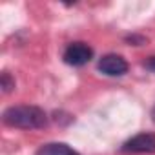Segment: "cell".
<instances>
[{"mask_svg":"<svg viewBox=\"0 0 155 155\" xmlns=\"http://www.w3.org/2000/svg\"><path fill=\"white\" fill-rule=\"evenodd\" d=\"M4 124L11 126V128H20V130H40L46 128L49 119L48 113L38 108V106H11L4 111L2 115Z\"/></svg>","mask_w":155,"mask_h":155,"instance_id":"obj_1","label":"cell"},{"mask_svg":"<svg viewBox=\"0 0 155 155\" xmlns=\"http://www.w3.org/2000/svg\"><path fill=\"white\" fill-rule=\"evenodd\" d=\"M62 58H64V62L68 66L81 68V66L88 64L93 58V48L90 44H86V42H71L64 49Z\"/></svg>","mask_w":155,"mask_h":155,"instance_id":"obj_2","label":"cell"},{"mask_svg":"<svg viewBox=\"0 0 155 155\" xmlns=\"http://www.w3.org/2000/svg\"><path fill=\"white\" fill-rule=\"evenodd\" d=\"M122 153H155V133H137L120 146Z\"/></svg>","mask_w":155,"mask_h":155,"instance_id":"obj_3","label":"cell"},{"mask_svg":"<svg viewBox=\"0 0 155 155\" xmlns=\"http://www.w3.org/2000/svg\"><path fill=\"white\" fill-rule=\"evenodd\" d=\"M128 60L117 53H108L99 60V71L108 77H122L128 73Z\"/></svg>","mask_w":155,"mask_h":155,"instance_id":"obj_4","label":"cell"},{"mask_svg":"<svg viewBox=\"0 0 155 155\" xmlns=\"http://www.w3.org/2000/svg\"><path fill=\"white\" fill-rule=\"evenodd\" d=\"M37 155H81V153L64 142H49L40 146L37 150Z\"/></svg>","mask_w":155,"mask_h":155,"instance_id":"obj_5","label":"cell"},{"mask_svg":"<svg viewBox=\"0 0 155 155\" xmlns=\"http://www.w3.org/2000/svg\"><path fill=\"white\" fill-rule=\"evenodd\" d=\"M0 86H2V91H4V93L13 91V88H15V79H13L8 71H4L2 77H0Z\"/></svg>","mask_w":155,"mask_h":155,"instance_id":"obj_6","label":"cell"},{"mask_svg":"<svg viewBox=\"0 0 155 155\" xmlns=\"http://www.w3.org/2000/svg\"><path fill=\"white\" fill-rule=\"evenodd\" d=\"M126 40H128V42H133V46H140V44L146 42V38H144V37H139V35H128Z\"/></svg>","mask_w":155,"mask_h":155,"instance_id":"obj_7","label":"cell"},{"mask_svg":"<svg viewBox=\"0 0 155 155\" xmlns=\"http://www.w3.org/2000/svg\"><path fill=\"white\" fill-rule=\"evenodd\" d=\"M144 68L150 69V71H155V55H151L144 60Z\"/></svg>","mask_w":155,"mask_h":155,"instance_id":"obj_8","label":"cell"},{"mask_svg":"<svg viewBox=\"0 0 155 155\" xmlns=\"http://www.w3.org/2000/svg\"><path fill=\"white\" fill-rule=\"evenodd\" d=\"M151 119H153V122H155V106H153V110H151Z\"/></svg>","mask_w":155,"mask_h":155,"instance_id":"obj_9","label":"cell"}]
</instances>
